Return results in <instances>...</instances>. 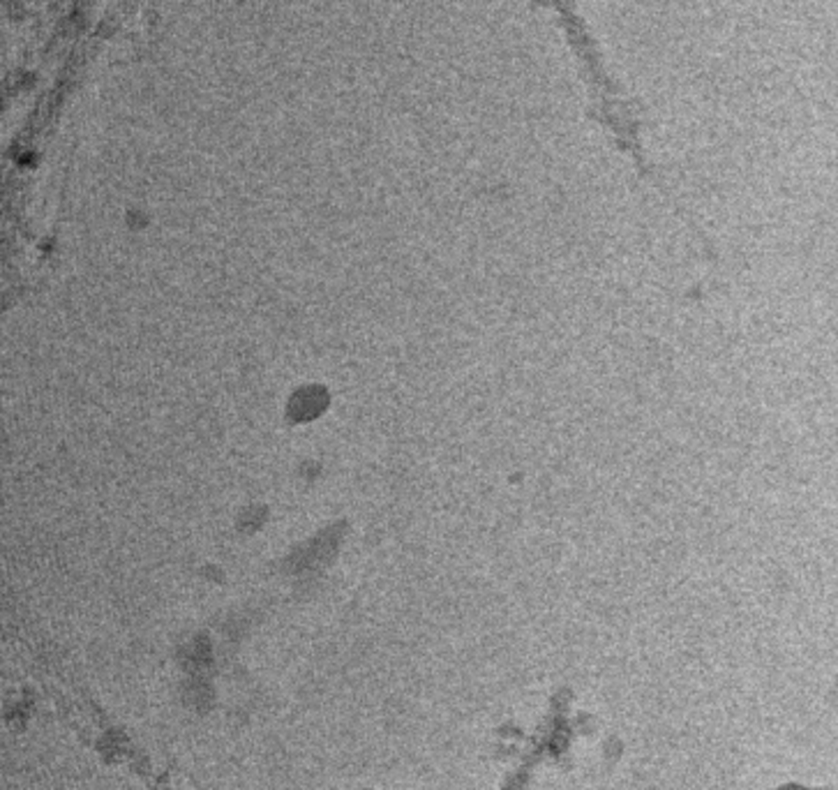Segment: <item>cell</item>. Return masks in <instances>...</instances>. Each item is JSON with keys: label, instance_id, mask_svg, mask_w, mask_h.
<instances>
[]
</instances>
